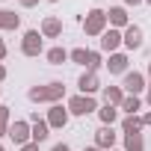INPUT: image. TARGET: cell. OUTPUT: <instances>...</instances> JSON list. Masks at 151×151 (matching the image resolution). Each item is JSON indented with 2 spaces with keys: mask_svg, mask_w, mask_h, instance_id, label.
Masks as SVG:
<instances>
[{
  "mask_svg": "<svg viewBox=\"0 0 151 151\" xmlns=\"http://www.w3.org/2000/svg\"><path fill=\"white\" fill-rule=\"evenodd\" d=\"M62 95H65V86H62L59 80L45 83V86H33V89L27 92V98H30L33 104H59Z\"/></svg>",
  "mask_w": 151,
  "mask_h": 151,
  "instance_id": "6da1fadb",
  "label": "cell"
},
{
  "mask_svg": "<svg viewBox=\"0 0 151 151\" xmlns=\"http://www.w3.org/2000/svg\"><path fill=\"white\" fill-rule=\"evenodd\" d=\"M107 12L104 9H89V15H86V21H83V33L86 36H104L107 33Z\"/></svg>",
  "mask_w": 151,
  "mask_h": 151,
  "instance_id": "7a4b0ae2",
  "label": "cell"
},
{
  "mask_svg": "<svg viewBox=\"0 0 151 151\" xmlns=\"http://www.w3.org/2000/svg\"><path fill=\"white\" fill-rule=\"evenodd\" d=\"M6 136H9L18 148H21V145H27V142L33 139V124H30V122H12Z\"/></svg>",
  "mask_w": 151,
  "mask_h": 151,
  "instance_id": "3957f363",
  "label": "cell"
},
{
  "mask_svg": "<svg viewBox=\"0 0 151 151\" xmlns=\"http://www.w3.org/2000/svg\"><path fill=\"white\" fill-rule=\"evenodd\" d=\"M95 110H98V104H95L92 95H74L68 101V113H74V116H89Z\"/></svg>",
  "mask_w": 151,
  "mask_h": 151,
  "instance_id": "277c9868",
  "label": "cell"
},
{
  "mask_svg": "<svg viewBox=\"0 0 151 151\" xmlns=\"http://www.w3.org/2000/svg\"><path fill=\"white\" fill-rule=\"evenodd\" d=\"M42 39H45V36H42L39 30H27V33H24V42H21V53H24V56H39V53L45 50V47H42Z\"/></svg>",
  "mask_w": 151,
  "mask_h": 151,
  "instance_id": "5b68a950",
  "label": "cell"
},
{
  "mask_svg": "<svg viewBox=\"0 0 151 151\" xmlns=\"http://www.w3.org/2000/svg\"><path fill=\"white\" fill-rule=\"evenodd\" d=\"M122 36H124V47H127V50H139L142 42H145V33H142V27H136V24H127Z\"/></svg>",
  "mask_w": 151,
  "mask_h": 151,
  "instance_id": "8992f818",
  "label": "cell"
},
{
  "mask_svg": "<svg viewBox=\"0 0 151 151\" xmlns=\"http://www.w3.org/2000/svg\"><path fill=\"white\" fill-rule=\"evenodd\" d=\"M119 45H124V36L116 30V27H110L104 36H101V50H107V53H116V47Z\"/></svg>",
  "mask_w": 151,
  "mask_h": 151,
  "instance_id": "52a82bcc",
  "label": "cell"
},
{
  "mask_svg": "<svg viewBox=\"0 0 151 151\" xmlns=\"http://www.w3.org/2000/svg\"><path fill=\"white\" fill-rule=\"evenodd\" d=\"M95 145H98L101 151H107V148H113V145H116V133H113V127H110V124H101V127L95 130Z\"/></svg>",
  "mask_w": 151,
  "mask_h": 151,
  "instance_id": "ba28073f",
  "label": "cell"
},
{
  "mask_svg": "<svg viewBox=\"0 0 151 151\" xmlns=\"http://www.w3.org/2000/svg\"><path fill=\"white\" fill-rule=\"evenodd\" d=\"M122 86H124V92H130V95L142 92V89H145V74H139V71H127Z\"/></svg>",
  "mask_w": 151,
  "mask_h": 151,
  "instance_id": "9c48e42d",
  "label": "cell"
},
{
  "mask_svg": "<svg viewBox=\"0 0 151 151\" xmlns=\"http://www.w3.org/2000/svg\"><path fill=\"white\" fill-rule=\"evenodd\" d=\"M47 124H50V127H65V124H68V110H62V104H50V110H47Z\"/></svg>",
  "mask_w": 151,
  "mask_h": 151,
  "instance_id": "30bf717a",
  "label": "cell"
},
{
  "mask_svg": "<svg viewBox=\"0 0 151 151\" xmlns=\"http://www.w3.org/2000/svg\"><path fill=\"white\" fill-rule=\"evenodd\" d=\"M77 86H80V95H95V92L101 89V83H98V74H95V71H86L83 77L77 80Z\"/></svg>",
  "mask_w": 151,
  "mask_h": 151,
  "instance_id": "8fae6325",
  "label": "cell"
},
{
  "mask_svg": "<svg viewBox=\"0 0 151 151\" xmlns=\"http://www.w3.org/2000/svg\"><path fill=\"white\" fill-rule=\"evenodd\" d=\"M42 36H45V39H56V36H62V21L53 18V15H47V18L42 21Z\"/></svg>",
  "mask_w": 151,
  "mask_h": 151,
  "instance_id": "7c38bea8",
  "label": "cell"
},
{
  "mask_svg": "<svg viewBox=\"0 0 151 151\" xmlns=\"http://www.w3.org/2000/svg\"><path fill=\"white\" fill-rule=\"evenodd\" d=\"M33 142H45L47 136H50V124L45 122V119H39V116H33Z\"/></svg>",
  "mask_w": 151,
  "mask_h": 151,
  "instance_id": "4fadbf2b",
  "label": "cell"
},
{
  "mask_svg": "<svg viewBox=\"0 0 151 151\" xmlns=\"http://www.w3.org/2000/svg\"><path fill=\"white\" fill-rule=\"evenodd\" d=\"M110 74H127V56L124 53H110V62H104Z\"/></svg>",
  "mask_w": 151,
  "mask_h": 151,
  "instance_id": "5bb4252c",
  "label": "cell"
},
{
  "mask_svg": "<svg viewBox=\"0 0 151 151\" xmlns=\"http://www.w3.org/2000/svg\"><path fill=\"white\" fill-rule=\"evenodd\" d=\"M21 27V15H15L12 9H0V30H18Z\"/></svg>",
  "mask_w": 151,
  "mask_h": 151,
  "instance_id": "9a60e30c",
  "label": "cell"
},
{
  "mask_svg": "<svg viewBox=\"0 0 151 151\" xmlns=\"http://www.w3.org/2000/svg\"><path fill=\"white\" fill-rule=\"evenodd\" d=\"M107 21H110V27H127V12L122 9V6H113L110 12H107Z\"/></svg>",
  "mask_w": 151,
  "mask_h": 151,
  "instance_id": "2e32d148",
  "label": "cell"
},
{
  "mask_svg": "<svg viewBox=\"0 0 151 151\" xmlns=\"http://www.w3.org/2000/svg\"><path fill=\"white\" fill-rule=\"evenodd\" d=\"M98 119H101V124H116V119H119V107H113V104H104V107H98Z\"/></svg>",
  "mask_w": 151,
  "mask_h": 151,
  "instance_id": "e0dca14e",
  "label": "cell"
},
{
  "mask_svg": "<svg viewBox=\"0 0 151 151\" xmlns=\"http://www.w3.org/2000/svg\"><path fill=\"white\" fill-rule=\"evenodd\" d=\"M142 127H145V124H142V116H127V119L122 122V130H124L127 136H136Z\"/></svg>",
  "mask_w": 151,
  "mask_h": 151,
  "instance_id": "ac0fdd59",
  "label": "cell"
},
{
  "mask_svg": "<svg viewBox=\"0 0 151 151\" xmlns=\"http://www.w3.org/2000/svg\"><path fill=\"white\" fill-rule=\"evenodd\" d=\"M104 101L113 104V107H122V101H124V89H119V86H107V89H104Z\"/></svg>",
  "mask_w": 151,
  "mask_h": 151,
  "instance_id": "d6986e66",
  "label": "cell"
},
{
  "mask_svg": "<svg viewBox=\"0 0 151 151\" xmlns=\"http://www.w3.org/2000/svg\"><path fill=\"white\" fill-rule=\"evenodd\" d=\"M119 110H124L127 116H136L139 110H142V101L136 98V95H124V101H122V107Z\"/></svg>",
  "mask_w": 151,
  "mask_h": 151,
  "instance_id": "ffe728a7",
  "label": "cell"
},
{
  "mask_svg": "<svg viewBox=\"0 0 151 151\" xmlns=\"http://www.w3.org/2000/svg\"><path fill=\"white\" fill-rule=\"evenodd\" d=\"M45 56H47V62H50V65H62V62L68 59V50H65V47H50Z\"/></svg>",
  "mask_w": 151,
  "mask_h": 151,
  "instance_id": "44dd1931",
  "label": "cell"
},
{
  "mask_svg": "<svg viewBox=\"0 0 151 151\" xmlns=\"http://www.w3.org/2000/svg\"><path fill=\"white\" fill-rule=\"evenodd\" d=\"M68 59L77 62V65H86L89 62V50L86 47H74V50H68Z\"/></svg>",
  "mask_w": 151,
  "mask_h": 151,
  "instance_id": "7402d4cb",
  "label": "cell"
},
{
  "mask_svg": "<svg viewBox=\"0 0 151 151\" xmlns=\"http://www.w3.org/2000/svg\"><path fill=\"white\" fill-rule=\"evenodd\" d=\"M124 151H145L142 133H136V136H127V142H124Z\"/></svg>",
  "mask_w": 151,
  "mask_h": 151,
  "instance_id": "603a6c76",
  "label": "cell"
},
{
  "mask_svg": "<svg viewBox=\"0 0 151 151\" xmlns=\"http://www.w3.org/2000/svg\"><path fill=\"white\" fill-rule=\"evenodd\" d=\"M9 107H0V136H6L9 133Z\"/></svg>",
  "mask_w": 151,
  "mask_h": 151,
  "instance_id": "cb8c5ba5",
  "label": "cell"
},
{
  "mask_svg": "<svg viewBox=\"0 0 151 151\" xmlns=\"http://www.w3.org/2000/svg\"><path fill=\"white\" fill-rule=\"evenodd\" d=\"M101 65H104V62H101V53H98V50H89V62H86V68H89V71H98Z\"/></svg>",
  "mask_w": 151,
  "mask_h": 151,
  "instance_id": "d4e9b609",
  "label": "cell"
},
{
  "mask_svg": "<svg viewBox=\"0 0 151 151\" xmlns=\"http://www.w3.org/2000/svg\"><path fill=\"white\" fill-rule=\"evenodd\" d=\"M21 151H39V142H27V145H21Z\"/></svg>",
  "mask_w": 151,
  "mask_h": 151,
  "instance_id": "484cf974",
  "label": "cell"
},
{
  "mask_svg": "<svg viewBox=\"0 0 151 151\" xmlns=\"http://www.w3.org/2000/svg\"><path fill=\"white\" fill-rule=\"evenodd\" d=\"M18 3H21V6H24V9H33V6H36V3H39V0H18Z\"/></svg>",
  "mask_w": 151,
  "mask_h": 151,
  "instance_id": "4316f807",
  "label": "cell"
},
{
  "mask_svg": "<svg viewBox=\"0 0 151 151\" xmlns=\"http://www.w3.org/2000/svg\"><path fill=\"white\" fill-rule=\"evenodd\" d=\"M50 151H71V148H68V145H65V142H59V145H53V148H50Z\"/></svg>",
  "mask_w": 151,
  "mask_h": 151,
  "instance_id": "83f0119b",
  "label": "cell"
},
{
  "mask_svg": "<svg viewBox=\"0 0 151 151\" xmlns=\"http://www.w3.org/2000/svg\"><path fill=\"white\" fill-rule=\"evenodd\" d=\"M0 59H6V42L0 39Z\"/></svg>",
  "mask_w": 151,
  "mask_h": 151,
  "instance_id": "f1b7e54d",
  "label": "cell"
},
{
  "mask_svg": "<svg viewBox=\"0 0 151 151\" xmlns=\"http://www.w3.org/2000/svg\"><path fill=\"white\" fill-rule=\"evenodd\" d=\"M127 6H139V3H145V0H124Z\"/></svg>",
  "mask_w": 151,
  "mask_h": 151,
  "instance_id": "f546056e",
  "label": "cell"
},
{
  "mask_svg": "<svg viewBox=\"0 0 151 151\" xmlns=\"http://www.w3.org/2000/svg\"><path fill=\"white\" fill-rule=\"evenodd\" d=\"M142 124H151V113H145V116H142Z\"/></svg>",
  "mask_w": 151,
  "mask_h": 151,
  "instance_id": "4dcf8cb0",
  "label": "cell"
},
{
  "mask_svg": "<svg viewBox=\"0 0 151 151\" xmlns=\"http://www.w3.org/2000/svg\"><path fill=\"white\" fill-rule=\"evenodd\" d=\"M3 80H6V68L0 65V83H3Z\"/></svg>",
  "mask_w": 151,
  "mask_h": 151,
  "instance_id": "1f68e13d",
  "label": "cell"
},
{
  "mask_svg": "<svg viewBox=\"0 0 151 151\" xmlns=\"http://www.w3.org/2000/svg\"><path fill=\"white\" fill-rule=\"evenodd\" d=\"M83 151H101V148H98V145H89V148H83Z\"/></svg>",
  "mask_w": 151,
  "mask_h": 151,
  "instance_id": "d6a6232c",
  "label": "cell"
},
{
  "mask_svg": "<svg viewBox=\"0 0 151 151\" xmlns=\"http://www.w3.org/2000/svg\"><path fill=\"white\" fill-rule=\"evenodd\" d=\"M148 107H151V92H148Z\"/></svg>",
  "mask_w": 151,
  "mask_h": 151,
  "instance_id": "836d02e7",
  "label": "cell"
},
{
  "mask_svg": "<svg viewBox=\"0 0 151 151\" xmlns=\"http://www.w3.org/2000/svg\"><path fill=\"white\" fill-rule=\"evenodd\" d=\"M47 3H59V0H47Z\"/></svg>",
  "mask_w": 151,
  "mask_h": 151,
  "instance_id": "e575fe53",
  "label": "cell"
},
{
  "mask_svg": "<svg viewBox=\"0 0 151 151\" xmlns=\"http://www.w3.org/2000/svg\"><path fill=\"white\" fill-rule=\"evenodd\" d=\"M145 3H148V6H151V0H145Z\"/></svg>",
  "mask_w": 151,
  "mask_h": 151,
  "instance_id": "d590c367",
  "label": "cell"
},
{
  "mask_svg": "<svg viewBox=\"0 0 151 151\" xmlns=\"http://www.w3.org/2000/svg\"><path fill=\"white\" fill-rule=\"evenodd\" d=\"M0 151H6V148H3V145H0Z\"/></svg>",
  "mask_w": 151,
  "mask_h": 151,
  "instance_id": "8d00e7d4",
  "label": "cell"
},
{
  "mask_svg": "<svg viewBox=\"0 0 151 151\" xmlns=\"http://www.w3.org/2000/svg\"><path fill=\"white\" fill-rule=\"evenodd\" d=\"M148 74H151V65H148Z\"/></svg>",
  "mask_w": 151,
  "mask_h": 151,
  "instance_id": "74e56055",
  "label": "cell"
},
{
  "mask_svg": "<svg viewBox=\"0 0 151 151\" xmlns=\"http://www.w3.org/2000/svg\"><path fill=\"white\" fill-rule=\"evenodd\" d=\"M110 151H116V148H110Z\"/></svg>",
  "mask_w": 151,
  "mask_h": 151,
  "instance_id": "f35d334b",
  "label": "cell"
}]
</instances>
